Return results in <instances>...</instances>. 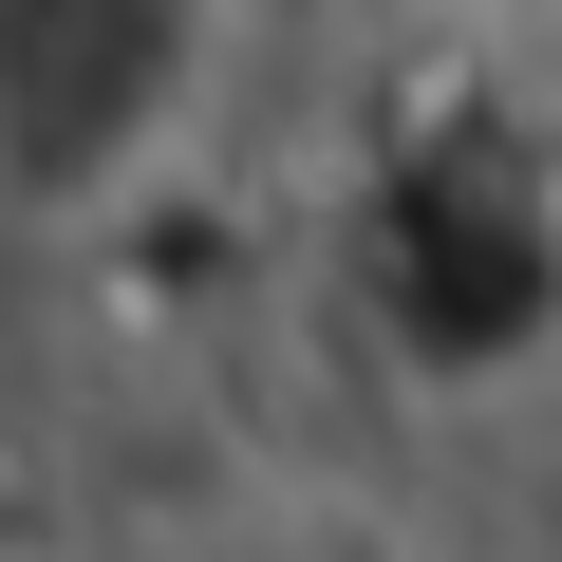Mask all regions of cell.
<instances>
[{
  "instance_id": "cell-1",
  "label": "cell",
  "mask_w": 562,
  "mask_h": 562,
  "mask_svg": "<svg viewBox=\"0 0 562 562\" xmlns=\"http://www.w3.org/2000/svg\"><path fill=\"white\" fill-rule=\"evenodd\" d=\"M225 76V0H0V188L38 225L132 206Z\"/></svg>"
}]
</instances>
